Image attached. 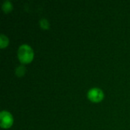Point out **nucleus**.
<instances>
[{"mask_svg": "<svg viewBox=\"0 0 130 130\" xmlns=\"http://www.w3.org/2000/svg\"><path fill=\"white\" fill-rule=\"evenodd\" d=\"M34 53L30 46L27 44H22L18 50V58L23 64H28L34 59Z\"/></svg>", "mask_w": 130, "mask_h": 130, "instance_id": "nucleus-1", "label": "nucleus"}, {"mask_svg": "<svg viewBox=\"0 0 130 130\" xmlns=\"http://www.w3.org/2000/svg\"><path fill=\"white\" fill-rule=\"evenodd\" d=\"M14 123V118L11 113L6 110H2L0 113V126L3 129L10 128Z\"/></svg>", "mask_w": 130, "mask_h": 130, "instance_id": "nucleus-2", "label": "nucleus"}, {"mask_svg": "<svg viewBox=\"0 0 130 130\" xmlns=\"http://www.w3.org/2000/svg\"><path fill=\"white\" fill-rule=\"evenodd\" d=\"M88 98L94 103H98L101 102L104 98V91L99 88H91L88 91Z\"/></svg>", "mask_w": 130, "mask_h": 130, "instance_id": "nucleus-3", "label": "nucleus"}, {"mask_svg": "<svg viewBox=\"0 0 130 130\" xmlns=\"http://www.w3.org/2000/svg\"><path fill=\"white\" fill-rule=\"evenodd\" d=\"M2 8V10L4 11L5 13H9L13 9V5L10 1L7 0V1H5L3 2Z\"/></svg>", "mask_w": 130, "mask_h": 130, "instance_id": "nucleus-4", "label": "nucleus"}, {"mask_svg": "<svg viewBox=\"0 0 130 130\" xmlns=\"http://www.w3.org/2000/svg\"><path fill=\"white\" fill-rule=\"evenodd\" d=\"M9 43V40L7 37V36H5V34H1L0 35V47L2 49L6 47Z\"/></svg>", "mask_w": 130, "mask_h": 130, "instance_id": "nucleus-5", "label": "nucleus"}, {"mask_svg": "<svg viewBox=\"0 0 130 130\" xmlns=\"http://www.w3.org/2000/svg\"><path fill=\"white\" fill-rule=\"evenodd\" d=\"M25 72H26V69H25V68L23 66H20L17 67V69L15 70L16 75L18 76V77L23 76L25 74Z\"/></svg>", "mask_w": 130, "mask_h": 130, "instance_id": "nucleus-6", "label": "nucleus"}, {"mask_svg": "<svg viewBox=\"0 0 130 130\" xmlns=\"http://www.w3.org/2000/svg\"><path fill=\"white\" fill-rule=\"evenodd\" d=\"M40 26L43 30H47L50 27V23H49V21L46 18H42L40 21Z\"/></svg>", "mask_w": 130, "mask_h": 130, "instance_id": "nucleus-7", "label": "nucleus"}]
</instances>
